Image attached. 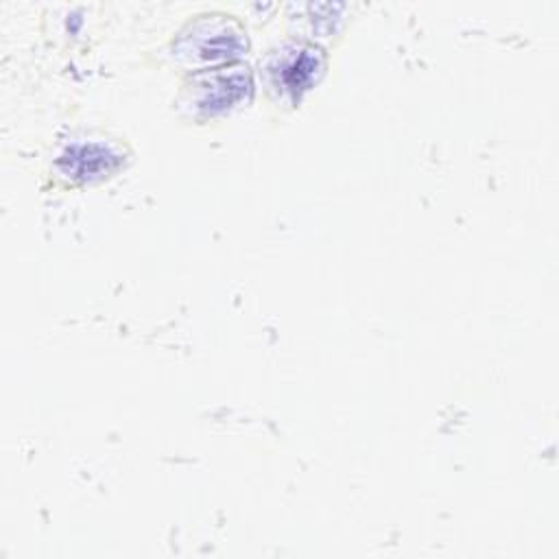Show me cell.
Returning a JSON list of instances; mask_svg holds the SVG:
<instances>
[{
	"label": "cell",
	"mask_w": 559,
	"mask_h": 559,
	"mask_svg": "<svg viewBox=\"0 0 559 559\" xmlns=\"http://www.w3.org/2000/svg\"><path fill=\"white\" fill-rule=\"evenodd\" d=\"M247 48V37L231 15L210 13L190 20L173 41V57L199 70L231 63Z\"/></svg>",
	"instance_id": "6da1fadb"
},
{
	"label": "cell",
	"mask_w": 559,
	"mask_h": 559,
	"mask_svg": "<svg viewBox=\"0 0 559 559\" xmlns=\"http://www.w3.org/2000/svg\"><path fill=\"white\" fill-rule=\"evenodd\" d=\"M251 92V72L247 66H216L197 70L183 85L181 105L194 118H212L240 103Z\"/></svg>",
	"instance_id": "7a4b0ae2"
},
{
	"label": "cell",
	"mask_w": 559,
	"mask_h": 559,
	"mask_svg": "<svg viewBox=\"0 0 559 559\" xmlns=\"http://www.w3.org/2000/svg\"><path fill=\"white\" fill-rule=\"evenodd\" d=\"M325 63L323 50L314 44L297 41L282 46L269 61L271 85L290 98H299L321 74Z\"/></svg>",
	"instance_id": "3957f363"
},
{
	"label": "cell",
	"mask_w": 559,
	"mask_h": 559,
	"mask_svg": "<svg viewBox=\"0 0 559 559\" xmlns=\"http://www.w3.org/2000/svg\"><path fill=\"white\" fill-rule=\"evenodd\" d=\"M120 162H122V155L114 144L96 142V140L72 142L70 146H66V151L57 159L59 168L79 181L103 177L114 168H118Z\"/></svg>",
	"instance_id": "277c9868"
}]
</instances>
